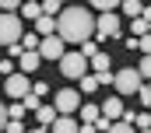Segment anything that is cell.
<instances>
[{"label": "cell", "mask_w": 151, "mask_h": 133, "mask_svg": "<svg viewBox=\"0 0 151 133\" xmlns=\"http://www.w3.org/2000/svg\"><path fill=\"white\" fill-rule=\"evenodd\" d=\"M134 123H137V130H148V126H151V116L141 112V116H134Z\"/></svg>", "instance_id": "f1b7e54d"}, {"label": "cell", "mask_w": 151, "mask_h": 133, "mask_svg": "<svg viewBox=\"0 0 151 133\" xmlns=\"http://www.w3.org/2000/svg\"><path fill=\"white\" fill-rule=\"evenodd\" d=\"M39 60H60L63 53H67V46L56 39V35H46V39H39Z\"/></svg>", "instance_id": "8992f818"}, {"label": "cell", "mask_w": 151, "mask_h": 133, "mask_svg": "<svg viewBox=\"0 0 151 133\" xmlns=\"http://www.w3.org/2000/svg\"><path fill=\"white\" fill-rule=\"evenodd\" d=\"M60 74L70 77V81H81V77L88 74V60H84L81 53H63V56H60Z\"/></svg>", "instance_id": "7a4b0ae2"}, {"label": "cell", "mask_w": 151, "mask_h": 133, "mask_svg": "<svg viewBox=\"0 0 151 133\" xmlns=\"http://www.w3.org/2000/svg\"><path fill=\"white\" fill-rule=\"evenodd\" d=\"M32 95H35V98H42V95H49V88H46L42 81H35V84H32Z\"/></svg>", "instance_id": "4dcf8cb0"}, {"label": "cell", "mask_w": 151, "mask_h": 133, "mask_svg": "<svg viewBox=\"0 0 151 133\" xmlns=\"http://www.w3.org/2000/svg\"><path fill=\"white\" fill-rule=\"evenodd\" d=\"M91 7H95V11H102V14H113V11H116V0H95Z\"/></svg>", "instance_id": "d4e9b609"}, {"label": "cell", "mask_w": 151, "mask_h": 133, "mask_svg": "<svg viewBox=\"0 0 151 133\" xmlns=\"http://www.w3.org/2000/svg\"><path fill=\"white\" fill-rule=\"evenodd\" d=\"M88 66H91L95 74H106V70H109V56H106V53H95V56L88 60Z\"/></svg>", "instance_id": "9a60e30c"}, {"label": "cell", "mask_w": 151, "mask_h": 133, "mask_svg": "<svg viewBox=\"0 0 151 133\" xmlns=\"http://www.w3.org/2000/svg\"><path fill=\"white\" fill-rule=\"evenodd\" d=\"M106 133H134V126H127V123H109Z\"/></svg>", "instance_id": "83f0119b"}, {"label": "cell", "mask_w": 151, "mask_h": 133, "mask_svg": "<svg viewBox=\"0 0 151 133\" xmlns=\"http://www.w3.org/2000/svg\"><path fill=\"white\" fill-rule=\"evenodd\" d=\"M28 133H49V130H42V126H35V130H28Z\"/></svg>", "instance_id": "8d00e7d4"}, {"label": "cell", "mask_w": 151, "mask_h": 133, "mask_svg": "<svg viewBox=\"0 0 151 133\" xmlns=\"http://www.w3.org/2000/svg\"><path fill=\"white\" fill-rule=\"evenodd\" d=\"M4 126H7V105L0 102V130H4Z\"/></svg>", "instance_id": "e575fe53"}, {"label": "cell", "mask_w": 151, "mask_h": 133, "mask_svg": "<svg viewBox=\"0 0 151 133\" xmlns=\"http://www.w3.org/2000/svg\"><path fill=\"white\" fill-rule=\"evenodd\" d=\"M81 123L84 126H95L99 123V105H81Z\"/></svg>", "instance_id": "5bb4252c"}, {"label": "cell", "mask_w": 151, "mask_h": 133, "mask_svg": "<svg viewBox=\"0 0 151 133\" xmlns=\"http://www.w3.org/2000/svg\"><path fill=\"white\" fill-rule=\"evenodd\" d=\"M35 35L39 39H46V35H56V18H35Z\"/></svg>", "instance_id": "30bf717a"}, {"label": "cell", "mask_w": 151, "mask_h": 133, "mask_svg": "<svg viewBox=\"0 0 151 133\" xmlns=\"http://www.w3.org/2000/svg\"><path fill=\"white\" fill-rule=\"evenodd\" d=\"M18 11H21L25 18H42V7H39V4H21Z\"/></svg>", "instance_id": "44dd1931"}, {"label": "cell", "mask_w": 151, "mask_h": 133, "mask_svg": "<svg viewBox=\"0 0 151 133\" xmlns=\"http://www.w3.org/2000/svg\"><path fill=\"white\" fill-rule=\"evenodd\" d=\"M99 116L109 119V123H119V116H123V98H106L99 105Z\"/></svg>", "instance_id": "9c48e42d"}, {"label": "cell", "mask_w": 151, "mask_h": 133, "mask_svg": "<svg viewBox=\"0 0 151 133\" xmlns=\"http://www.w3.org/2000/svg\"><path fill=\"white\" fill-rule=\"evenodd\" d=\"M95 35V14L88 7H63L60 18H56V39L67 46V42H88Z\"/></svg>", "instance_id": "6da1fadb"}, {"label": "cell", "mask_w": 151, "mask_h": 133, "mask_svg": "<svg viewBox=\"0 0 151 133\" xmlns=\"http://www.w3.org/2000/svg\"><path fill=\"white\" fill-rule=\"evenodd\" d=\"M18 7H21L18 0H4V4H0V11H7V14H11V11H18Z\"/></svg>", "instance_id": "1f68e13d"}, {"label": "cell", "mask_w": 151, "mask_h": 133, "mask_svg": "<svg viewBox=\"0 0 151 133\" xmlns=\"http://www.w3.org/2000/svg\"><path fill=\"white\" fill-rule=\"evenodd\" d=\"M134 95L141 98V105H151V88H148V84H141V88H137Z\"/></svg>", "instance_id": "4316f807"}, {"label": "cell", "mask_w": 151, "mask_h": 133, "mask_svg": "<svg viewBox=\"0 0 151 133\" xmlns=\"http://www.w3.org/2000/svg\"><path fill=\"white\" fill-rule=\"evenodd\" d=\"M21 39V18L18 14H0V46H14Z\"/></svg>", "instance_id": "277c9868"}, {"label": "cell", "mask_w": 151, "mask_h": 133, "mask_svg": "<svg viewBox=\"0 0 151 133\" xmlns=\"http://www.w3.org/2000/svg\"><path fill=\"white\" fill-rule=\"evenodd\" d=\"M95 81H99V84H113V70H106V74H95Z\"/></svg>", "instance_id": "d6a6232c"}, {"label": "cell", "mask_w": 151, "mask_h": 133, "mask_svg": "<svg viewBox=\"0 0 151 133\" xmlns=\"http://www.w3.org/2000/svg\"><path fill=\"white\" fill-rule=\"evenodd\" d=\"M7 119H25V109H21V102H14V105H7Z\"/></svg>", "instance_id": "cb8c5ba5"}, {"label": "cell", "mask_w": 151, "mask_h": 133, "mask_svg": "<svg viewBox=\"0 0 151 133\" xmlns=\"http://www.w3.org/2000/svg\"><path fill=\"white\" fill-rule=\"evenodd\" d=\"M141 133H148V130H141Z\"/></svg>", "instance_id": "74e56055"}, {"label": "cell", "mask_w": 151, "mask_h": 133, "mask_svg": "<svg viewBox=\"0 0 151 133\" xmlns=\"http://www.w3.org/2000/svg\"><path fill=\"white\" fill-rule=\"evenodd\" d=\"M123 14H130V18H148V7L137 4V0H127V4H123Z\"/></svg>", "instance_id": "4fadbf2b"}, {"label": "cell", "mask_w": 151, "mask_h": 133, "mask_svg": "<svg viewBox=\"0 0 151 133\" xmlns=\"http://www.w3.org/2000/svg\"><path fill=\"white\" fill-rule=\"evenodd\" d=\"M134 39H141V35H148V18H134Z\"/></svg>", "instance_id": "7402d4cb"}, {"label": "cell", "mask_w": 151, "mask_h": 133, "mask_svg": "<svg viewBox=\"0 0 151 133\" xmlns=\"http://www.w3.org/2000/svg\"><path fill=\"white\" fill-rule=\"evenodd\" d=\"M35 119H39V126H42V130H49V126H53V119H56V109H53V105H39V109H35Z\"/></svg>", "instance_id": "8fae6325"}, {"label": "cell", "mask_w": 151, "mask_h": 133, "mask_svg": "<svg viewBox=\"0 0 151 133\" xmlns=\"http://www.w3.org/2000/svg\"><path fill=\"white\" fill-rule=\"evenodd\" d=\"M53 133H77L74 116H56V119H53Z\"/></svg>", "instance_id": "7c38bea8"}, {"label": "cell", "mask_w": 151, "mask_h": 133, "mask_svg": "<svg viewBox=\"0 0 151 133\" xmlns=\"http://www.w3.org/2000/svg\"><path fill=\"white\" fill-rule=\"evenodd\" d=\"M4 91H7L11 98H18V102H21L28 91H32V81H28L25 74H11V77H7V84H4Z\"/></svg>", "instance_id": "52a82bcc"}, {"label": "cell", "mask_w": 151, "mask_h": 133, "mask_svg": "<svg viewBox=\"0 0 151 133\" xmlns=\"http://www.w3.org/2000/svg\"><path fill=\"white\" fill-rule=\"evenodd\" d=\"M0 74H7V77H11V74H14V63H11V60H4V63H0Z\"/></svg>", "instance_id": "836d02e7"}, {"label": "cell", "mask_w": 151, "mask_h": 133, "mask_svg": "<svg viewBox=\"0 0 151 133\" xmlns=\"http://www.w3.org/2000/svg\"><path fill=\"white\" fill-rule=\"evenodd\" d=\"M18 46H21L25 53H35V49H39V35L32 32V35H25V39H18Z\"/></svg>", "instance_id": "ac0fdd59"}, {"label": "cell", "mask_w": 151, "mask_h": 133, "mask_svg": "<svg viewBox=\"0 0 151 133\" xmlns=\"http://www.w3.org/2000/svg\"><path fill=\"white\" fill-rule=\"evenodd\" d=\"M134 49H141V53L148 56V49H151V35H141V39H134Z\"/></svg>", "instance_id": "484cf974"}, {"label": "cell", "mask_w": 151, "mask_h": 133, "mask_svg": "<svg viewBox=\"0 0 151 133\" xmlns=\"http://www.w3.org/2000/svg\"><path fill=\"white\" fill-rule=\"evenodd\" d=\"M39 105H42V102H39L35 95H32V91H28V95H25V98H21V109H25V112H35Z\"/></svg>", "instance_id": "603a6c76"}, {"label": "cell", "mask_w": 151, "mask_h": 133, "mask_svg": "<svg viewBox=\"0 0 151 133\" xmlns=\"http://www.w3.org/2000/svg\"><path fill=\"white\" fill-rule=\"evenodd\" d=\"M77 53H81L84 60H91V56H95V53H102V49H99V42H95V39H88V42H81V49H77Z\"/></svg>", "instance_id": "e0dca14e"}, {"label": "cell", "mask_w": 151, "mask_h": 133, "mask_svg": "<svg viewBox=\"0 0 151 133\" xmlns=\"http://www.w3.org/2000/svg\"><path fill=\"white\" fill-rule=\"evenodd\" d=\"M53 109H56V116H70L81 109V95L70 91V88H63V91H56V98H53Z\"/></svg>", "instance_id": "5b68a950"}, {"label": "cell", "mask_w": 151, "mask_h": 133, "mask_svg": "<svg viewBox=\"0 0 151 133\" xmlns=\"http://www.w3.org/2000/svg\"><path fill=\"white\" fill-rule=\"evenodd\" d=\"M77 133H95V126H77Z\"/></svg>", "instance_id": "d590c367"}, {"label": "cell", "mask_w": 151, "mask_h": 133, "mask_svg": "<svg viewBox=\"0 0 151 133\" xmlns=\"http://www.w3.org/2000/svg\"><path fill=\"white\" fill-rule=\"evenodd\" d=\"M95 88H99V81H95V74H84V77H81V91H84V95H91Z\"/></svg>", "instance_id": "ffe728a7"}, {"label": "cell", "mask_w": 151, "mask_h": 133, "mask_svg": "<svg viewBox=\"0 0 151 133\" xmlns=\"http://www.w3.org/2000/svg\"><path fill=\"white\" fill-rule=\"evenodd\" d=\"M39 7H42V14H46V18H53V14H60V11H63V4H60V0H46V4H39Z\"/></svg>", "instance_id": "d6986e66"}, {"label": "cell", "mask_w": 151, "mask_h": 133, "mask_svg": "<svg viewBox=\"0 0 151 133\" xmlns=\"http://www.w3.org/2000/svg\"><path fill=\"white\" fill-rule=\"evenodd\" d=\"M7 133H25V123H18V119H7V126H4Z\"/></svg>", "instance_id": "f546056e"}, {"label": "cell", "mask_w": 151, "mask_h": 133, "mask_svg": "<svg viewBox=\"0 0 151 133\" xmlns=\"http://www.w3.org/2000/svg\"><path fill=\"white\" fill-rule=\"evenodd\" d=\"M39 66V53H21V70H25V77H28V70H35Z\"/></svg>", "instance_id": "2e32d148"}, {"label": "cell", "mask_w": 151, "mask_h": 133, "mask_svg": "<svg viewBox=\"0 0 151 133\" xmlns=\"http://www.w3.org/2000/svg\"><path fill=\"white\" fill-rule=\"evenodd\" d=\"M141 84H144V81L134 74V66H123V70H116V74H113V88L119 91V95H134Z\"/></svg>", "instance_id": "3957f363"}, {"label": "cell", "mask_w": 151, "mask_h": 133, "mask_svg": "<svg viewBox=\"0 0 151 133\" xmlns=\"http://www.w3.org/2000/svg\"><path fill=\"white\" fill-rule=\"evenodd\" d=\"M95 32H99V39H116V35H119V18H116V14H99Z\"/></svg>", "instance_id": "ba28073f"}]
</instances>
